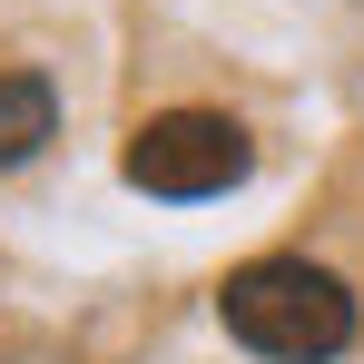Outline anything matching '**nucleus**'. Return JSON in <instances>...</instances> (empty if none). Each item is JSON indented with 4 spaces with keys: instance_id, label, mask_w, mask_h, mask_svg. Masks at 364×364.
I'll return each mask as SVG.
<instances>
[{
    "instance_id": "obj_3",
    "label": "nucleus",
    "mask_w": 364,
    "mask_h": 364,
    "mask_svg": "<svg viewBox=\"0 0 364 364\" xmlns=\"http://www.w3.org/2000/svg\"><path fill=\"white\" fill-rule=\"evenodd\" d=\"M50 128H60L50 79H40V69H0V168L40 158V138H50Z\"/></svg>"
},
{
    "instance_id": "obj_2",
    "label": "nucleus",
    "mask_w": 364,
    "mask_h": 364,
    "mask_svg": "<svg viewBox=\"0 0 364 364\" xmlns=\"http://www.w3.org/2000/svg\"><path fill=\"white\" fill-rule=\"evenodd\" d=\"M246 168H256V138L227 109H158L119 148V178L138 197H227Z\"/></svg>"
},
{
    "instance_id": "obj_1",
    "label": "nucleus",
    "mask_w": 364,
    "mask_h": 364,
    "mask_svg": "<svg viewBox=\"0 0 364 364\" xmlns=\"http://www.w3.org/2000/svg\"><path fill=\"white\" fill-rule=\"evenodd\" d=\"M217 325L266 364H335L355 345V296L305 256H246L217 286Z\"/></svg>"
}]
</instances>
